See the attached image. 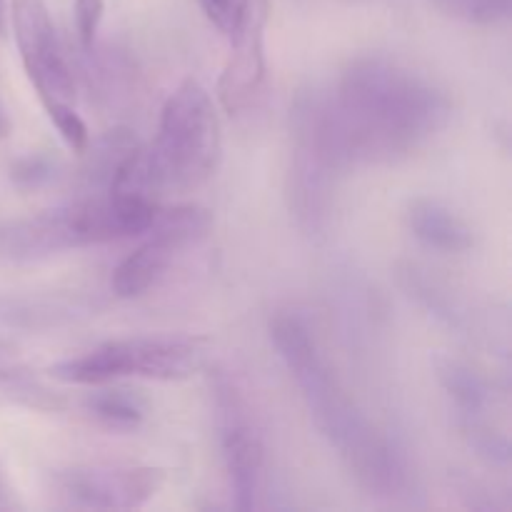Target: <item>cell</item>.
<instances>
[{
	"instance_id": "obj_1",
	"label": "cell",
	"mask_w": 512,
	"mask_h": 512,
	"mask_svg": "<svg viewBox=\"0 0 512 512\" xmlns=\"http://www.w3.org/2000/svg\"><path fill=\"white\" fill-rule=\"evenodd\" d=\"M318 105L345 170L400 163L453 118V100L433 78L388 55L350 60L333 88L318 90Z\"/></svg>"
},
{
	"instance_id": "obj_2",
	"label": "cell",
	"mask_w": 512,
	"mask_h": 512,
	"mask_svg": "<svg viewBox=\"0 0 512 512\" xmlns=\"http://www.w3.org/2000/svg\"><path fill=\"white\" fill-rule=\"evenodd\" d=\"M270 338L298 385L315 428L338 453L360 488L375 498L403 495L410 483L403 450L355 403L320 350L308 320L298 313H278L270 320Z\"/></svg>"
},
{
	"instance_id": "obj_3",
	"label": "cell",
	"mask_w": 512,
	"mask_h": 512,
	"mask_svg": "<svg viewBox=\"0 0 512 512\" xmlns=\"http://www.w3.org/2000/svg\"><path fill=\"white\" fill-rule=\"evenodd\" d=\"M220 153L223 138L213 100L198 80H185L165 100L153 143L130 150L108 190L150 203L170 193H190L213 178Z\"/></svg>"
},
{
	"instance_id": "obj_4",
	"label": "cell",
	"mask_w": 512,
	"mask_h": 512,
	"mask_svg": "<svg viewBox=\"0 0 512 512\" xmlns=\"http://www.w3.org/2000/svg\"><path fill=\"white\" fill-rule=\"evenodd\" d=\"M158 203L108 193L85 195L58 208L0 225V260L35 263L90 245L115 243L148 233Z\"/></svg>"
},
{
	"instance_id": "obj_5",
	"label": "cell",
	"mask_w": 512,
	"mask_h": 512,
	"mask_svg": "<svg viewBox=\"0 0 512 512\" xmlns=\"http://www.w3.org/2000/svg\"><path fill=\"white\" fill-rule=\"evenodd\" d=\"M205 360L208 340L198 335H133L55 363L50 375L68 385H105L128 378L170 383L198 373Z\"/></svg>"
},
{
	"instance_id": "obj_6",
	"label": "cell",
	"mask_w": 512,
	"mask_h": 512,
	"mask_svg": "<svg viewBox=\"0 0 512 512\" xmlns=\"http://www.w3.org/2000/svg\"><path fill=\"white\" fill-rule=\"evenodd\" d=\"M210 398L233 505L238 510L260 508L268 480V448L248 385L233 370L218 368L210 373Z\"/></svg>"
},
{
	"instance_id": "obj_7",
	"label": "cell",
	"mask_w": 512,
	"mask_h": 512,
	"mask_svg": "<svg viewBox=\"0 0 512 512\" xmlns=\"http://www.w3.org/2000/svg\"><path fill=\"white\" fill-rule=\"evenodd\" d=\"M290 150L288 198L290 210L305 233H323L333 213L338 178L345 173L333 148L318 105V90L298 95L290 110Z\"/></svg>"
},
{
	"instance_id": "obj_8",
	"label": "cell",
	"mask_w": 512,
	"mask_h": 512,
	"mask_svg": "<svg viewBox=\"0 0 512 512\" xmlns=\"http://www.w3.org/2000/svg\"><path fill=\"white\" fill-rule=\"evenodd\" d=\"M213 215L200 205H178L160 210L150 225V238L130 253L113 273L110 288L118 298H140L168 275V270L208 238Z\"/></svg>"
},
{
	"instance_id": "obj_9",
	"label": "cell",
	"mask_w": 512,
	"mask_h": 512,
	"mask_svg": "<svg viewBox=\"0 0 512 512\" xmlns=\"http://www.w3.org/2000/svg\"><path fill=\"white\" fill-rule=\"evenodd\" d=\"M165 485V470L153 465H68L53 470L50 488L70 508H143Z\"/></svg>"
},
{
	"instance_id": "obj_10",
	"label": "cell",
	"mask_w": 512,
	"mask_h": 512,
	"mask_svg": "<svg viewBox=\"0 0 512 512\" xmlns=\"http://www.w3.org/2000/svg\"><path fill=\"white\" fill-rule=\"evenodd\" d=\"M10 15L23 68L45 108L63 103L73 105V73L55 35L45 0H10Z\"/></svg>"
},
{
	"instance_id": "obj_11",
	"label": "cell",
	"mask_w": 512,
	"mask_h": 512,
	"mask_svg": "<svg viewBox=\"0 0 512 512\" xmlns=\"http://www.w3.org/2000/svg\"><path fill=\"white\" fill-rule=\"evenodd\" d=\"M270 0H240L230 23V55L218 83V98L228 113H243L265 83V30Z\"/></svg>"
},
{
	"instance_id": "obj_12",
	"label": "cell",
	"mask_w": 512,
	"mask_h": 512,
	"mask_svg": "<svg viewBox=\"0 0 512 512\" xmlns=\"http://www.w3.org/2000/svg\"><path fill=\"white\" fill-rule=\"evenodd\" d=\"M405 225L425 248L463 255L475 245L473 228L455 210L435 198H415L405 208Z\"/></svg>"
},
{
	"instance_id": "obj_13",
	"label": "cell",
	"mask_w": 512,
	"mask_h": 512,
	"mask_svg": "<svg viewBox=\"0 0 512 512\" xmlns=\"http://www.w3.org/2000/svg\"><path fill=\"white\" fill-rule=\"evenodd\" d=\"M0 403L43 413H58L65 408L63 395L48 388L8 343H0Z\"/></svg>"
},
{
	"instance_id": "obj_14",
	"label": "cell",
	"mask_w": 512,
	"mask_h": 512,
	"mask_svg": "<svg viewBox=\"0 0 512 512\" xmlns=\"http://www.w3.org/2000/svg\"><path fill=\"white\" fill-rule=\"evenodd\" d=\"M433 370L440 388L450 395L458 408L460 418H483L485 410L493 403V388L478 370L470 368L465 360L445 353L435 355Z\"/></svg>"
},
{
	"instance_id": "obj_15",
	"label": "cell",
	"mask_w": 512,
	"mask_h": 512,
	"mask_svg": "<svg viewBox=\"0 0 512 512\" xmlns=\"http://www.w3.org/2000/svg\"><path fill=\"white\" fill-rule=\"evenodd\" d=\"M135 138L130 130L118 128V130H110L105 133L98 143H93V148L83 150L88 153L85 158L83 170H80V180H83L85 188H100V185H110L113 180L115 170L120 168L125 158L130 155V150L135 148Z\"/></svg>"
},
{
	"instance_id": "obj_16",
	"label": "cell",
	"mask_w": 512,
	"mask_h": 512,
	"mask_svg": "<svg viewBox=\"0 0 512 512\" xmlns=\"http://www.w3.org/2000/svg\"><path fill=\"white\" fill-rule=\"evenodd\" d=\"M83 410L98 425L118 433H128L143 425L145 405L125 390H98L83 400Z\"/></svg>"
},
{
	"instance_id": "obj_17",
	"label": "cell",
	"mask_w": 512,
	"mask_h": 512,
	"mask_svg": "<svg viewBox=\"0 0 512 512\" xmlns=\"http://www.w3.org/2000/svg\"><path fill=\"white\" fill-rule=\"evenodd\" d=\"M460 430H463L465 440L470 448L480 455V458L490 460L495 465L510 463V440L508 435L500 430L490 428L488 420L483 418H460Z\"/></svg>"
},
{
	"instance_id": "obj_18",
	"label": "cell",
	"mask_w": 512,
	"mask_h": 512,
	"mask_svg": "<svg viewBox=\"0 0 512 512\" xmlns=\"http://www.w3.org/2000/svg\"><path fill=\"white\" fill-rule=\"evenodd\" d=\"M445 15L473 25H495L510 18V0H433Z\"/></svg>"
},
{
	"instance_id": "obj_19",
	"label": "cell",
	"mask_w": 512,
	"mask_h": 512,
	"mask_svg": "<svg viewBox=\"0 0 512 512\" xmlns=\"http://www.w3.org/2000/svg\"><path fill=\"white\" fill-rule=\"evenodd\" d=\"M58 175V163L50 155H25V158L15 160L10 168V178L20 190H38L43 185L53 183Z\"/></svg>"
},
{
	"instance_id": "obj_20",
	"label": "cell",
	"mask_w": 512,
	"mask_h": 512,
	"mask_svg": "<svg viewBox=\"0 0 512 512\" xmlns=\"http://www.w3.org/2000/svg\"><path fill=\"white\" fill-rule=\"evenodd\" d=\"M45 113H48V118L53 120L55 130H58L60 138L65 140V145H68L70 150H75V153H83V150L88 148V143H90L88 128H85L83 118L75 113L73 105L70 103L50 105V108H45Z\"/></svg>"
},
{
	"instance_id": "obj_21",
	"label": "cell",
	"mask_w": 512,
	"mask_h": 512,
	"mask_svg": "<svg viewBox=\"0 0 512 512\" xmlns=\"http://www.w3.org/2000/svg\"><path fill=\"white\" fill-rule=\"evenodd\" d=\"M105 13V0H75V28L85 50L93 48L100 20Z\"/></svg>"
},
{
	"instance_id": "obj_22",
	"label": "cell",
	"mask_w": 512,
	"mask_h": 512,
	"mask_svg": "<svg viewBox=\"0 0 512 512\" xmlns=\"http://www.w3.org/2000/svg\"><path fill=\"white\" fill-rule=\"evenodd\" d=\"M203 13L208 15L210 23L215 28H220L223 33H228L230 23H233V15H235V0H198Z\"/></svg>"
},
{
	"instance_id": "obj_23",
	"label": "cell",
	"mask_w": 512,
	"mask_h": 512,
	"mask_svg": "<svg viewBox=\"0 0 512 512\" xmlns=\"http://www.w3.org/2000/svg\"><path fill=\"white\" fill-rule=\"evenodd\" d=\"M15 508H20V503H18V498H15V490H13V485H10L8 475H5L3 465H0V512L15 510Z\"/></svg>"
},
{
	"instance_id": "obj_24",
	"label": "cell",
	"mask_w": 512,
	"mask_h": 512,
	"mask_svg": "<svg viewBox=\"0 0 512 512\" xmlns=\"http://www.w3.org/2000/svg\"><path fill=\"white\" fill-rule=\"evenodd\" d=\"M8 135H10V115H8V110H5L3 100H0V143H3Z\"/></svg>"
},
{
	"instance_id": "obj_25",
	"label": "cell",
	"mask_w": 512,
	"mask_h": 512,
	"mask_svg": "<svg viewBox=\"0 0 512 512\" xmlns=\"http://www.w3.org/2000/svg\"><path fill=\"white\" fill-rule=\"evenodd\" d=\"M5 30V10H3V0H0V35Z\"/></svg>"
}]
</instances>
